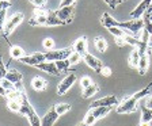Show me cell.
I'll return each mask as SVG.
<instances>
[{
    "label": "cell",
    "instance_id": "6da1fadb",
    "mask_svg": "<svg viewBox=\"0 0 152 126\" xmlns=\"http://www.w3.org/2000/svg\"><path fill=\"white\" fill-rule=\"evenodd\" d=\"M23 18H25V15H23L22 12H15L14 15L10 16L3 26V33H1L3 38L7 39V38L10 37V34H12V31L16 28V26H19L23 22Z\"/></svg>",
    "mask_w": 152,
    "mask_h": 126
},
{
    "label": "cell",
    "instance_id": "7a4b0ae2",
    "mask_svg": "<svg viewBox=\"0 0 152 126\" xmlns=\"http://www.w3.org/2000/svg\"><path fill=\"white\" fill-rule=\"evenodd\" d=\"M73 53V46H68L65 49H57V50H48L45 52V58L46 61H61L68 60L69 56Z\"/></svg>",
    "mask_w": 152,
    "mask_h": 126
},
{
    "label": "cell",
    "instance_id": "3957f363",
    "mask_svg": "<svg viewBox=\"0 0 152 126\" xmlns=\"http://www.w3.org/2000/svg\"><path fill=\"white\" fill-rule=\"evenodd\" d=\"M118 27L125 30V31H129L132 34H137L144 28V20L142 18L140 19H130V20H125V22H120Z\"/></svg>",
    "mask_w": 152,
    "mask_h": 126
},
{
    "label": "cell",
    "instance_id": "277c9868",
    "mask_svg": "<svg viewBox=\"0 0 152 126\" xmlns=\"http://www.w3.org/2000/svg\"><path fill=\"white\" fill-rule=\"evenodd\" d=\"M139 101H136V99L132 96H128V98H125L122 102H121L120 104L117 106V113L118 114H130V113H134V111L137 110V107H139Z\"/></svg>",
    "mask_w": 152,
    "mask_h": 126
},
{
    "label": "cell",
    "instance_id": "5b68a950",
    "mask_svg": "<svg viewBox=\"0 0 152 126\" xmlns=\"http://www.w3.org/2000/svg\"><path fill=\"white\" fill-rule=\"evenodd\" d=\"M56 15L58 19H61L65 25H69L73 22V15H75V6H68L58 8L56 11Z\"/></svg>",
    "mask_w": 152,
    "mask_h": 126
},
{
    "label": "cell",
    "instance_id": "8992f818",
    "mask_svg": "<svg viewBox=\"0 0 152 126\" xmlns=\"http://www.w3.org/2000/svg\"><path fill=\"white\" fill-rule=\"evenodd\" d=\"M118 104H120V102H118L115 95H107V96H103L101 99L94 101L91 103V106H90V109L101 107V106H103V107H113V106H118Z\"/></svg>",
    "mask_w": 152,
    "mask_h": 126
},
{
    "label": "cell",
    "instance_id": "52a82bcc",
    "mask_svg": "<svg viewBox=\"0 0 152 126\" xmlns=\"http://www.w3.org/2000/svg\"><path fill=\"white\" fill-rule=\"evenodd\" d=\"M75 82H76V75L75 73H69V75H66L65 77L61 80L60 84L57 85V94L58 95L66 94V92L69 91L71 87L73 85V83Z\"/></svg>",
    "mask_w": 152,
    "mask_h": 126
},
{
    "label": "cell",
    "instance_id": "ba28073f",
    "mask_svg": "<svg viewBox=\"0 0 152 126\" xmlns=\"http://www.w3.org/2000/svg\"><path fill=\"white\" fill-rule=\"evenodd\" d=\"M151 4H152V0H141V1L137 4V7H134V9L130 11L129 16L132 19H140L144 14H145V11L149 8Z\"/></svg>",
    "mask_w": 152,
    "mask_h": 126
},
{
    "label": "cell",
    "instance_id": "9c48e42d",
    "mask_svg": "<svg viewBox=\"0 0 152 126\" xmlns=\"http://www.w3.org/2000/svg\"><path fill=\"white\" fill-rule=\"evenodd\" d=\"M83 61H84L87 65L91 68V69H94L95 72H98V73H101V71H102V68H103V64H102V61L99 60V58H96V57L94 56V54H91V53H87L83 56Z\"/></svg>",
    "mask_w": 152,
    "mask_h": 126
},
{
    "label": "cell",
    "instance_id": "30bf717a",
    "mask_svg": "<svg viewBox=\"0 0 152 126\" xmlns=\"http://www.w3.org/2000/svg\"><path fill=\"white\" fill-rule=\"evenodd\" d=\"M44 61H46V58H45V53L35 52V53L30 54V56H25L22 60H20V63L27 64V65H31V66H37L38 64L44 63Z\"/></svg>",
    "mask_w": 152,
    "mask_h": 126
},
{
    "label": "cell",
    "instance_id": "8fae6325",
    "mask_svg": "<svg viewBox=\"0 0 152 126\" xmlns=\"http://www.w3.org/2000/svg\"><path fill=\"white\" fill-rule=\"evenodd\" d=\"M58 117H60V115L57 114L56 107L52 106V107L46 111V114L41 118V126H53L54 123H56V121L58 119Z\"/></svg>",
    "mask_w": 152,
    "mask_h": 126
},
{
    "label": "cell",
    "instance_id": "7c38bea8",
    "mask_svg": "<svg viewBox=\"0 0 152 126\" xmlns=\"http://www.w3.org/2000/svg\"><path fill=\"white\" fill-rule=\"evenodd\" d=\"M35 68L44 71V72L49 73V75H52V76H58L61 73L60 71H58V68H57V65H56L54 61H44V63L38 64Z\"/></svg>",
    "mask_w": 152,
    "mask_h": 126
},
{
    "label": "cell",
    "instance_id": "4fadbf2b",
    "mask_svg": "<svg viewBox=\"0 0 152 126\" xmlns=\"http://www.w3.org/2000/svg\"><path fill=\"white\" fill-rule=\"evenodd\" d=\"M73 52L79 53L80 56H84L87 53V38L79 37L73 44Z\"/></svg>",
    "mask_w": 152,
    "mask_h": 126
},
{
    "label": "cell",
    "instance_id": "5bb4252c",
    "mask_svg": "<svg viewBox=\"0 0 152 126\" xmlns=\"http://www.w3.org/2000/svg\"><path fill=\"white\" fill-rule=\"evenodd\" d=\"M101 25L103 26V27H106V28H110V27H118L120 22L115 20V19H114L109 12H103L102 14V16H101Z\"/></svg>",
    "mask_w": 152,
    "mask_h": 126
},
{
    "label": "cell",
    "instance_id": "9a60e30c",
    "mask_svg": "<svg viewBox=\"0 0 152 126\" xmlns=\"http://www.w3.org/2000/svg\"><path fill=\"white\" fill-rule=\"evenodd\" d=\"M6 79L10 80L11 83H14V84L16 85V84H20V82H22V79H23V75L19 72L18 69H15V68H11V69L7 71Z\"/></svg>",
    "mask_w": 152,
    "mask_h": 126
},
{
    "label": "cell",
    "instance_id": "2e32d148",
    "mask_svg": "<svg viewBox=\"0 0 152 126\" xmlns=\"http://www.w3.org/2000/svg\"><path fill=\"white\" fill-rule=\"evenodd\" d=\"M110 111H111V107H103V106H101V107L90 109L88 113H91L96 119H99V118H103V117H106L107 114H110Z\"/></svg>",
    "mask_w": 152,
    "mask_h": 126
},
{
    "label": "cell",
    "instance_id": "e0dca14e",
    "mask_svg": "<svg viewBox=\"0 0 152 126\" xmlns=\"http://www.w3.org/2000/svg\"><path fill=\"white\" fill-rule=\"evenodd\" d=\"M31 87L35 91H44L48 87V82L44 77H41V76H35L34 79L31 80Z\"/></svg>",
    "mask_w": 152,
    "mask_h": 126
},
{
    "label": "cell",
    "instance_id": "ac0fdd59",
    "mask_svg": "<svg viewBox=\"0 0 152 126\" xmlns=\"http://www.w3.org/2000/svg\"><path fill=\"white\" fill-rule=\"evenodd\" d=\"M140 58H141V56H140V53H139V49H137V47H133L132 53H130V56H129V60H128V64H129L130 68H137L139 63H140Z\"/></svg>",
    "mask_w": 152,
    "mask_h": 126
},
{
    "label": "cell",
    "instance_id": "d6986e66",
    "mask_svg": "<svg viewBox=\"0 0 152 126\" xmlns=\"http://www.w3.org/2000/svg\"><path fill=\"white\" fill-rule=\"evenodd\" d=\"M10 56H11V58H14V60H22L23 57H25V50H23L20 46H18V45H14V46H11V49H10Z\"/></svg>",
    "mask_w": 152,
    "mask_h": 126
},
{
    "label": "cell",
    "instance_id": "ffe728a7",
    "mask_svg": "<svg viewBox=\"0 0 152 126\" xmlns=\"http://www.w3.org/2000/svg\"><path fill=\"white\" fill-rule=\"evenodd\" d=\"M148 66H149V56H147V54H144V56H141V58H140V63H139V66H137V71H139L140 75H145L147 71H148Z\"/></svg>",
    "mask_w": 152,
    "mask_h": 126
},
{
    "label": "cell",
    "instance_id": "44dd1931",
    "mask_svg": "<svg viewBox=\"0 0 152 126\" xmlns=\"http://www.w3.org/2000/svg\"><path fill=\"white\" fill-rule=\"evenodd\" d=\"M26 118H27L28 122H30V126H41V118L38 117L37 111H35L34 109H31V110L28 111Z\"/></svg>",
    "mask_w": 152,
    "mask_h": 126
},
{
    "label": "cell",
    "instance_id": "7402d4cb",
    "mask_svg": "<svg viewBox=\"0 0 152 126\" xmlns=\"http://www.w3.org/2000/svg\"><path fill=\"white\" fill-rule=\"evenodd\" d=\"M99 91V87H98V84H95V83H92L91 85H88L87 88H84L83 90V98L84 99H88V98H91V96H94L96 92Z\"/></svg>",
    "mask_w": 152,
    "mask_h": 126
},
{
    "label": "cell",
    "instance_id": "603a6c76",
    "mask_svg": "<svg viewBox=\"0 0 152 126\" xmlns=\"http://www.w3.org/2000/svg\"><path fill=\"white\" fill-rule=\"evenodd\" d=\"M94 45H95V47H96V50H99L101 53H104L106 49H107V42H106V39H104L103 37H96L95 38Z\"/></svg>",
    "mask_w": 152,
    "mask_h": 126
},
{
    "label": "cell",
    "instance_id": "cb8c5ba5",
    "mask_svg": "<svg viewBox=\"0 0 152 126\" xmlns=\"http://www.w3.org/2000/svg\"><path fill=\"white\" fill-rule=\"evenodd\" d=\"M151 87H152V83H149L148 85H147V87H144V88L142 90H140V91H137L136 94H133V98L136 99V101H141L142 98H145L147 95L149 94V91H151Z\"/></svg>",
    "mask_w": 152,
    "mask_h": 126
},
{
    "label": "cell",
    "instance_id": "d4e9b609",
    "mask_svg": "<svg viewBox=\"0 0 152 126\" xmlns=\"http://www.w3.org/2000/svg\"><path fill=\"white\" fill-rule=\"evenodd\" d=\"M141 122H152V110L151 109H147L145 106L141 107Z\"/></svg>",
    "mask_w": 152,
    "mask_h": 126
},
{
    "label": "cell",
    "instance_id": "484cf974",
    "mask_svg": "<svg viewBox=\"0 0 152 126\" xmlns=\"http://www.w3.org/2000/svg\"><path fill=\"white\" fill-rule=\"evenodd\" d=\"M124 41L126 45H130L133 47H137L139 46V38H136L133 34H125L124 35Z\"/></svg>",
    "mask_w": 152,
    "mask_h": 126
},
{
    "label": "cell",
    "instance_id": "4316f807",
    "mask_svg": "<svg viewBox=\"0 0 152 126\" xmlns=\"http://www.w3.org/2000/svg\"><path fill=\"white\" fill-rule=\"evenodd\" d=\"M57 65V68H58V71L60 72H66V71H69L71 69V63L69 60H61V61H54Z\"/></svg>",
    "mask_w": 152,
    "mask_h": 126
},
{
    "label": "cell",
    "instance_id": "83f0119b",
    "mask_svg": "<svg viewBox=\"0 0 152 126\" xmlns=\"http://www.w3.org/2000/svg\"><path fill=\"white\" fill-rule=\"evenodd\" d=\"M56 107V111L58 115H63V114H66L68 111L71 110V104L68 103H58V104H54Z\"/></svg>",
    "mask_w": 152,
    "mask_h": 126
},
{
    "label": "cell",
    "instance_id": "f1b7e54d",
    "mask_svg": "<svg viewBox=\"0 0 152 126\" xmlns=\"http://www.w3.org/2000/svg\"><path fill=\"white\" fill-rule=\"evenodd\" d=\"M142 20H144V28H145L147 31L149 33V35L152 37V20L149 19V16L147 14L142 15Z\"/></svg>",
    "mask_w": 152,
    "mask_h": 126
},
{
    "label": "cell",
    "instance_id": "f546056e",
    "mask_svg": "<svg viewBox=\"0 0 152 126\" xmlns=\"http://www.w3.org/2000/svg\"><path fill=\"white\" fill-rule=\"evenodd\" d=\"M7 107H8V110L14 111V113H19V110H20V103H19V101H8Z\"/></svg>",
    "mask_w": 152,
    "mask_h": 126
},
{
    "label": "cell",
    "instance_id": "4dcf8cb0",
    "mask_svg": "<svg viewBox=\"0 0 152 126\" xmlns=\"http://www.w3.org/2000/svg\"><path fill=\"white\" fill-rule=\"evenodd\" d=\"M68 60H69L71 65H77V64L83 60V56H80V54L76 53V52H73V53L69 56V58H68Z\"/></svg>",
    "mask_w": 152,
    "mask_h": 126
},
{
    "label": "cell",
    "instance_id": "1f68e13d",
    "mask_svg": "<svg viewBox=\"0 0 152 126\" xmlns=\"http://www.w3.org/2000/svg\"><path fill=\"white\" fill-rule=\"evenodd\" d=\"M107 30L110 34L114 35V37H124V35L126 34L125 30H122V28H120V27H110V28H107Z\"/></svg>",
    "mask_w": 152,
    "mask_h": 126
},
{
    "label": "cell",
    "instance_id": "d6a6232c",
    "mask_svg": "<svg viewBox=\"0 0 152 126\" xmlns=\"http://www.w3.org/2000/svg\"><path fill=\"white\" fill-rule=\"evenodd\" d=\"M83 122H84L87 126H92L95 122H96V118H95L91 113H87L86 114V117H84V119H83Z\"/></svg>",
    "mask_w": 152,
    "mask_h": 126
},
{
    "label": "cell",
    "instance_id": "836d02e7",
    "mask_svg": "<svg viewBox=\"0 0 152 126\" xmlns=\"http://www.w3.org/2000/svg\"><path fill=\"white\" fill-rule=\"evenodd\" d=\"M42 46H44L46 50H52L54 47V41L52 38H45L44 41H42Z\"/></svg>",
    "mask_w": 152,
    "mask_h": 126
},
{
    "label": "cell",
    "instance_id": "e575fe53",
    "mask_svg": "<svg viewBox=\"0 0 152 126\" xmlns=\"http://www.w3.org/2000/svg\"><path fill=\"white\" fill-rule=\"evenodd\" d=\"M0 84L3 85V87L7 90V91H10V90H15V84H14V83H11L10 80H7L6 77L0 80Z\"/></svg>",
    "mask_w": 152,
    "mask_h": 126
},
{
    "label": "cell",
    "instance_id": "d590c367",
    "mask_svg": "<svg viewBox=\"0 0 152 126\" xmlns=\"http://www.w3.org/2000/svg\"><path fill=\"white\" fill-rule=\"evenodd\" d=\"M91 84H92V80H91V77H88V76H83L82 79H80V85L83 87V90L87 88V87Z\"/></svg>",
    "mask_w": 152,
    "mask_h": 126
},
{
    "label": "cell",
    "instance_id": "8d00e7d4",
    "mask_svg": "<svg viewBox=\"0 0 152 126\" xmlns=\"http://www.w3.org/2000/svg\"><path fill=\"white\" fill-rule=\"evenodd\" d=\"M10 7H12V1H6V0H0V12L7 11Z\"/></svg>",
    "mask_w": 152,
    "mask_h": 126
},
{
    "label": "cell",
    "instance_id": "74e56055",
    "mask_svg": "<svg viewBox=\"0 0 152 126\" xmlns=\"http://www.w3.org/2000/svg\"><path fill=\"white\" fill-rule=\"evenodd\" d=\"M7 71L8 69H6V66H4V64H3V58H1V56H0V80L6 77Z\"/></svg>",
    "mask_w": 152,
    "mask_h": 126
},
{
    "label": "cell",
    "instance_id": "f35d334b",
    "mask_svg": "<svg viewBox=\"0 0 152 126\" xmlns=\"http://www.w3.org/2000/svg\"><path fill=\"white\" fill-rule=\"evenodd\" d=\"M48 0H30V3L34 4L35 8H44V6H46Z\"/></svg>",
    "mask_w": 152,
    "mask_h": 126
},
{
    "label": "cell",
    "instance_id": "ab89813d",
    "mask_svg": "<svg viewBox=\"0 0 152 126\" xmlns=\"http://www.w3.org/2000/svg\"><path fill=\"white\" fill-rule=\"evenodd\" d=\"M101 73L104 76V77H110V76H111V69H110V66L103 65V68H102Z\"/></svg>",
    "mask_w": 152,
    "mask_h": 126
},
{
    "label": "cell",
    "instance_id": "60d3db41",
    "mask_svg": "<svg viewBox=\"0 0 152 126\" xmlns=\"http://www.w3.org/2000/svg\"><path fill=\"white\" fill-rule=\"evenodd\" d=\"M76 0H61L60 1V8H63V7H68V6H73L75 4Z\"/></svg>",
    "mask_w": 152,
    "mask_h": 126
},
{
    "label": "cell",
    "instance_id": "b9f144b4",
    "mask_svg": "<svg viewBox=\"0 0 152 126\" xmlns=\"http://www.w3.org/2000/svg\"><path fill=\"white\" fill-rule=\"evenodd\" d=\"M114 39H115V44H117V46H120V47H122V46H125V41H124V37H114Z\"/></svg>",
    "mask_w": 152,
    "mask_h": 126
},
{
    "label": "cell",
    "instance_id": "7bdbcfd3",
    "mask_svg": "<svg viewBox=\"0 0 152 126\" xmlns=\"http://www.w3.org/2000/svg\"><path fill=\"white\" fill-rule=\"evenodd\" d=\"M6 12L7 11H1L0 12V28H3L4 23H6Z\"/></svg>",
    "mask_w": 152,
    "mask_h": 126
},
{
    "label": "cell",
    "instance_id": "ee69618b",
    "mask_svg": "<svg viewBox=\"0 0 152 126\" xmlns=\"http://www.w3.org/2000/svg\"><path fill=\"white\" fill-rule=\"evenodd\" d=\"M147 109H151L152 110V95H149L148 98H147V101H145V104H144Z\"/></svg>",
    "mask_w": 152,
    "mask_h": 126
},
{
    "label": "cell",
    "instance_id": "f6af8a7d",
    "mask_svg": "<svg viewBox=\"0 0 152 126\" xmlns=\"http://www.w3.org/2000/svg\"><path fill=\"white\" fill-rule=\"evenodd\" d=\"M0 95H1V96H6V95H7V90L4 88L1 84H0Z\"/></svg>",
    "mask_w": 152,
    "mask_h": 126
},
{
    "label": "cell",
    "instance_id": "bcb514c9",
    "mask_svg": "<svg viewBox=\"0 0 152 126\" xmlns=\"http://www.w3.org/2000/svg\"><path fill=\"white\" fill-rule=\"evenodd\" d=\"M140 126H151V123H148V122H140Z\"/></svg>",
    "mask_w": 152,
    "mask_h": 126
},
{
    "label": "cell",
    "instance_id": "7dc6e473",
    "mask_svg": "<svg viewBox=\"0 0 152 126\" xmlns=\"http://www.w3.org/2000/svg\"><path fill=\"white\" fill-rule=\"evenodd\" d=\"M77 126H87V125H86L84 122H80V123H79V125H77Z\"/></svg>",
    "mask_w": 152,
    "mask_h": 126
},
{
    "label": "cell",
    "instance_id": "c3c4849f",
    "mask_svg": "<svg viewBox=\"0 0 152 126\" xmlns=\"http://www.w3.org/2000/svg\"><path fill=\"white\" fill-rule=\"evenodd\" d=\"M6 1H11V0H6Z\"/></svg>",
    "mask_w": 152,
    "mask_h": 126
},
{
    "label": "cell",
    "instance_id": "681fc988",
    "mask_svg": "<svg viewBox=\"0 0 152 126\" xmlns=\"http://www.w3.org/2000/svg\"><path fill=\"white\" fill-rule=\"evenodd\" d=\"M122 1H126V0H122Z\"/></svg>",
    "mask_w": 152,
    "mask_h": 126
}]
</instances>
